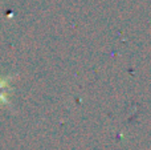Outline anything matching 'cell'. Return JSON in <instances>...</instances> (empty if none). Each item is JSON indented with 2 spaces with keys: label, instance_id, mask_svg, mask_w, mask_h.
Segmentation results:
<instances>
[{
  "label": "cell",
  "instance_id": "obj_1",
  "mask_svg": "<svg viewBox=\"0 0 151 150\" xmlns=\"http://www.w3.org/2000/svg\"><path fill=\"white\" fill-rule=\"evenodd\" d=\"M7 88H8L7 80L0 79V102H7V98H5V89Z\"/></svg>",
  "mask_w": 151,
  "mask_h": 150
}]
</instances>
